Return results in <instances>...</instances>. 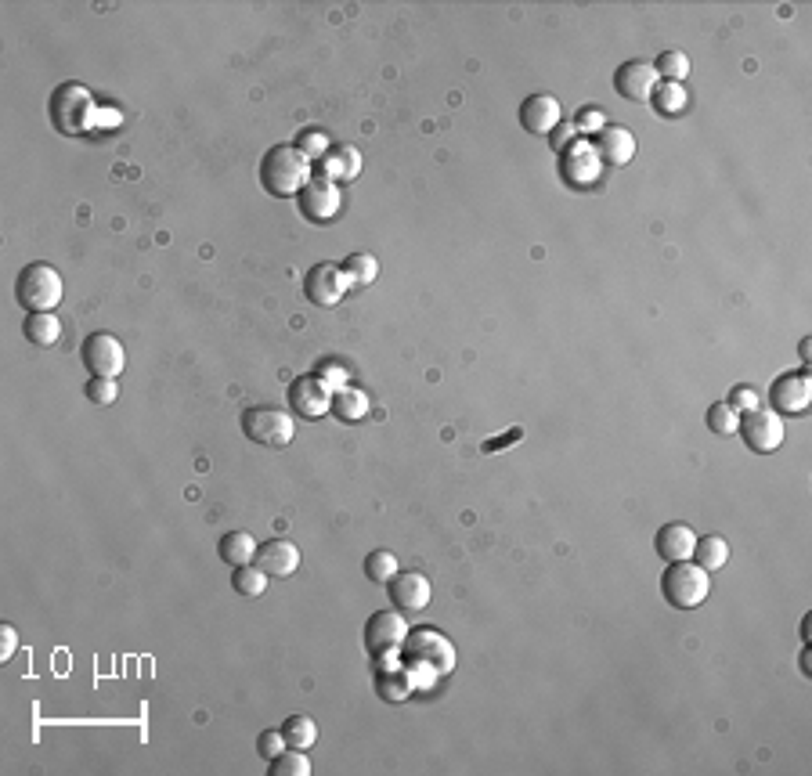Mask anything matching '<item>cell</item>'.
Returning <instances> with one entry per match:
<instances>
[{
	"mask_svg": "<svg viewBox=\"0 0 812 776\" xmlns=\"http://www.w3.org/2000/svg\"><path fill=\"white\" fill-rule=\"evenodd\" d=\"M737 426H740V412L729 405V401H715V405L708 408V430H711V434L729 437V434H737Z\"/></svg>",
	"mask_w": 812,
	"mask_h": 776,
	"instance_id": "obj_33",
	"label": "cell"
},
{
	"mask_svg": "<svg viewBox=\"0 0 812 776\" xmlns=\"http://www.w3.org/2000/svg\"><path fill=\"white\" fill-rule=\"evenodd\" d=\"M84 394L91 405H112V401L120 398V383H116V379H105V376H91L87 379Z\"/></svg>",
	"mask_w": 812,
	"mask_h": 776,
	"instance_id": "obj_37",
	"label": "cell"
},
{
	"mask_svg": "<svg viewBox=\"0 0 812 776\" xmlns=\"http://www.w3.org/2000/svg\"><path fill=\"white\" fill-rule=\"evenodd\" d=\"M282 737H286L289 748L307 751L314 740H318V726H314V719H307V715H289V719L282 722Z\"/></svg>",
	"mask_w": 812,
	"mask_h": 776,
	"instance_id": "obj_29",
	"label": "cell"
},
{
	"mask_svg": "<svg viewBox=\"0 0 812 776\" xmlns=\"http://www.w3.org/2000/svg\"><path fill=\"white\" fill-rule=\"evenodd\" d=\"M657 556L665 564H679V560H690L693 546H697V531L690 524H665L657 531Z\"/></svg>",
	"mask_w": 812,
	"mask_h": 776,
	"instance_id": "obj_19",
	"label": "cell"
},
{
	"mask_svg": "<svg viewBox=\"0 0 812 776\" xmlns=\"http://www.w3.org/2000/svg\"><path fill=\"white\" fill-rule=\"evenodd\" d=\"M401 665L416 679V686H430L455 668L452 639L437 629H412L401 643Z\"/></svg>",
	"mask_w": 812,
	"mask_h": 776,
	"instance_id": "obj_1",
	"label": "cell"
},
{
	"mask_svg": "<svg viewBox=\"0 0 812 776\" xmlns=\"http://www.w3.org/2000/svg\"><path fill=\"white\" fill-rule=\"evenodd\" d=\"M376 693L387 704H405L416 693V679L408 675L405 665H394L387 672H376Z\"/></svg>",
	"mask_w": 812,
	"mask_h": 776,
	"instance_id": "obj_23",
	"label": "cell"
},
{
	"mask_svg": "<svg viewBox=\"0 0 812 776\" xmlns=\"http://www.w3.org/2000/svg\"><path fill=\"white\" fill-rule=\"evenodd\" d=\"M268 773L271 776H307L311 773V758H307L300 748H286L278 758H271Z\"/></svg>",
	"mask_w": 812,
	"mask_h": 776,
	"instance_id": "obj_32",
	"label": "cell"
},
{
	"mask_svg": "<svg viewBox=\"0 0 812 776\" xmlns=\"http://www.w3.org/2000/svg\"><path fill=\"white\" fill-rule=\"evenodd\" d=\"M257 538L246 535V531H228V535H221V542H217V556H221V564H228L231 571L235 567H246L257 560Z\"/></svg>",
	"mask_w": 812,
	"mask_h": 776,
	"instance_id": "obj_22",
	"label": "cell"
},
{
	"mask_svg": "<svg viewBox=\"0 0 812 776\" xmlns=\"http://www.w3.org/2000/svg\"><path fill=\"white\" fill-rule=\"evenodd\" d=\"M15 650H19V632L11 629V625H4V629H0V657L8 661V657H15Z\"/></svg>",
	"mask_w": 812,
	"mask_h": 776,
	"instance_id": "obj_42",
	"label": "cell"
},
{
	"mask_svg": "<svg viewBox=\"0 0 812 776\" xmlns=\"http://www.w3.org/2000/svg\"><path fill=\"white\" fill-rule=\"evenodd\" d=\"M62 293V275L51 264H26L15 278V300H19V307H26L29 315L55 311L62 304Z\"/></svg>",
	"mask_w": 812,
	"mask_h": 776,
	"instance_id": "obj_3",
	"label": "cell"
},
{
	"mask_svg": "<svg viewBox=\"0 0 812 776\" xmlns=\"http://www.w3.org/2000/svg\"><path fill=\"white\" fill-rule=\"evenodd\" d=\"M574 127H578V134H600V130L607 127V120H603L600 109H582L578 120H574Z\"/></svg>",
	"mask_w": 812,
	"mask_h": 776,
	"instance_id": "obj_40",
	"label": "cell"
},
{
	"mask_svg": "<svg viewBox=\"0 0 812 776\" xmlns=\"http://www.w3.org/2000/svg\"><path fill=\"white\" fill-rule=\"evenodd\" d=\"M408 636V621L401 618V610H376L369 621H365V650L369 657L383 661L387 668L401 665V643Z\"/></svg>",
	"mask_w": 812,
	"mask_h": 776,
	"instance_id": "obj_6",
	"label": "cell"
},
{
	"mask_svg": "<svg viewBox=\"0 0 812 776\" xmlns=\"http://www.w3.org/2000/svg\"><path fill=\"white\" fill-rule=\"evenodd\" d=\"M91 112H94V98L87 87L65 84L51 94V123H55L62 134H87V130H91Z\"/></svg>",
	"mask_w": 812,
	"mask_h": 776,
	"instance_id": "obj_7",
	"label": "cell"
},
{
	"mask_svg": "<svg viewBox=\"0 0 812 776\" xmlns=\"http://www.w3.org/2000/svg\"><path fill=\"white\" fill-rule=\"evenodd\" d=\"M574 141H582V134H578L574 123H560V127L553 130V148H560V152H567Z\"/></svg>",
	"mask_w": 812,
	"mask_h": 776,
	"instance_id": "obj_41",
	"label": "cell"
},
{
	"mask_svg": "<svg viewBox=\"0 0 812 776\" xmlns=\"http://www.w3.org/2000/svg\"><path fill=\"white\" fill-rule=\"evenodd\" d=\"M296 206H300V217H304V221L329 224L336 213H340V206H343L340 185L325 181V177H311L304 192L296 195Z\"/></svg>",
	"mask_w": 812,
	"mask_h": 776,
	"instance_id": "obj_12",
	"label": "cell"
},
{
	"mask_svg": "<svg viewBox=\"0 0 812 776\" xmlns=\"http://www.w3.org/2000/svg\"><path fill=\"white\" fill-rule=\"evenodd\" d=\"M343 271L351 275L354 286H372L379 278V264L376 257H369V253H351V257L343 260Z\"/></svg>",
	"mask_w": 812,
	"mask_h": 776,
	"instance_id": "obj_34",
	"label": "cell"
},
{
	"mask_svg": "<svg viewBox=\"0 0 812 776\" xmlns=\"http://www.w3.org/2000/svg\"><path fill=\"white\" fill-rule=\"evenodd\" d=\"M311 181V159L296 145H275L260 159V185L275 199H293Z\"/></svg>",
	"mask_w": 812,
	"mask_h": 776,
	"instance_id": "obj_2",
	"label": "cell"
},
{
	"mask_svg": "<svg viewBox=\"0 0 812 776\" xmlns=\"http://www.w3.org/2000/svg\"><path fill=\"white\" fill-rule=\"evenodd\" d=\"M686 87L683 84H668V80H661V84L654 87V94H650V105H654L661 116H683L686 112Z\"/></svg>",
	"mask_w": 812,
	"mask_h": 776,
	"instance_id": "obj_27",
	"label": "cell"
},
{
	"mask_svg": "<svg viewBox=\"0 0 812 776\" xmlns=\"http://www.w3.org/2000/svg\"><path fill=\"white\" fill-rule=\"evenodd\" d=\"M563 181L567 185H589V181H596V174H600V163H596V152H592L585 141H574L567 152H563Z\"/></svg>",
	"mask_w": 812,
	"mask_h": 776,
	"instance_id": "obj_20",
	"label": "cell"
},
{
	"mask_svg": "<svg viewBox=\"0 0 812 776\" xmlns=\"http://www.w3.org/2000/svg\"><path fill=\"white\" fill-rule=\"evenodd\" d=\"M387 596L390 603H394V610H401V614H419V610L430 607L434 585L419 571H397L387 582Z\"/></svg>",
	"mask_w": 812,
	"mask_h": 776,
	"instance_id": "obj_14",
	"label": "cell"
},
{
	"mask_svg": "<svg viewBox=\"0 0 812 776\" xmlns=\"http://www.w3.org/2000/svg\"><path fill=\"white\" fill-rule=\"evenodd\" d=\"M242 434L246 441L260 444V448H286L296 437V419L286 408H271V405H253L242 412L239 419Z\"/></svg>",
	"mask_w": 812,
	"mask_h": 776,
	"instance_id": "obj_4",
	"label": "cell"
},
{
	"mask_svg": "<svg viewBox=\"0 0 812 776\" xmlns=\"http://www.w3.org/2000/svg\"><path fill=\"white\" fill-rule=\"evenodd\" d=\"M737 434L744 437L751 452L769 455L784 444V416H776L773 408H755V412H744L740 416Z\"/></svg>",
	"mask_w": 812,
	"mask_h": 776,
	"instance_id": "obj_8",
	"label": "cell"
},
{
	"mask_svg": "<svg viewBox=\"0 0 812 776\" xmlns=\"http://www.w3.org/2000/svg\"><path fill=\"white\" fill-rule=\"evenodd\" d=\"M657 84H661V76L654 73V62H639V58L618 65V73H614V87L625 102H650Z\"/></svg>",
	"mask_w": 812,
	"mask_h": 776,
	"instance_id": "obj_15",
	"label": "cell"
},
{
	"mask_svg": "<svg viewBox=\"0 0 812 776\" xmlns=\"http://www.w3.org/2000/svg\"><path fill=\"white\" fill-rule=\"evenodd\" d=\"M397 571H401V564H397V556L390 553V549H372V553L365 556V578H369L372 585H387Z\"/></svg>",
	"mask_w": 812,
	"mask_h": 776,
	"instance_id": "obj_30",
	"label": "cell"
},
{
	"mask_svg": "<svg viewBox=\"0 0 812 776\" xmlns=\"http://www.w3.org/2000/svg\"><path fill=\"white\" fill-rule=\"evenodd\" d=\"M812 401V379L809 369L802 372H787L769 387V405H773L776 416H802Z\"/></svg>",
	"mask_w": 812,
	"mask_h": 776,
	"instance_id": "obj_13",
	"label": "cell"
},
{
	"mask_svg": "<svg viewBox=\"0 0 812 776\" xmlns=\"http://www.w3.org/2000/svg\"><path fill=\"white\" fill-rule=\"evenodd\" d=\"M289 744H286V737H282V730H264L257 737V751H260V758H278L282 751H286Z\"/></svg>",
	"mask_w": 812,
	"mask_h": 776,
	"instance_id": "obj_38",
	"label": "cell"
},
{
	"mask_svg": "<svg viewBox=\"0 0 812 776\" xmlns=\"http://www.w3.org/2000/svg\"><path fill=\"white\" fill-rule=\"evenodd\" d=\"M729 405L744 416V412H755V408H762V401H758L755 387H733V394H729Z\"/></svg>",
	"mask_w": 812,
	"mask_h": 776,
	"instance_id": "obj_39",
	"label": "cell"
},
{
	"mask_svg": "<svg viewBox=\"0 0 812 776\" xmlns=\"http://www.w3.org/2000/svg\"><path fill=\"white\" fill-rule=\"evenodd\" d=\"M22 333H26L29 343H37V347H51V343H58V336H62V322L55 318V311H40V315L26 318Z\"/></svg>",
	"mask_w": 812,
	"mask_h": 776,
	"instance_id": "obj_26",
	"label": "cell"
},
{
	"mask_svg": "<svg viewBox=\"0 0 812 776\" xmlns=\"http://www.w3.org/2000/svg\"><path fill=\"white\" fill-rule=\"evenodd\" d=\"M693 564L697 567H704V571H722V567L729 564V546H726V538L722 535H704V538H697V546H693V556H690Z\"/></svg>",
	"mask_w": 812,
	"mask_h": 776,
	"instance_id": "obj_25",
	"label": "cell"
},
{
	"mask_svg": "<svg viewBox=\"0 0 812 776\" xmlns=\"http://www.w3.org/2000/svg\"><path fill=\"white\" fill-rule=\"evenodd\" d=\"M563 120V109L553 94H531L524 105H520V123L531 134H553Z\"/></svg>",
	"mask_w": 812,
	"mask_h": 776,
	"instance_id": "obj_17",
	"label": "cell"
},
{
	"mask_svg": "<svg viewBox=\"0 0 812 776\" xmlns=\"http://www.w3.org/2000/svg\"><path fill=\"white\" fill-rule=\"evenodd\" d=\"M231 589L239 592V596H264L268 592V574L260 571L257 564H246V567H235L231 571Z\"/></svg>",
	"mask_w": 812,
	"mask_h": 776,
	"instance_id": "obj_28",
	"label": "cell"
},
{
	"mask_svg": "<svg viewBox=\"0 0 812 776\" xmlns=\"http://www.w3.org/2000/svg\"><path fill=\"white\" fill-rule=\"evenodd\" d=\"M286 394H289V408H293L296 419H322L333 412V390L325 387L314 372L311 376H296Z\"/></svg>",
	"mask_w": 812,
	"mask_h": 776,
	"instance_id": "obj_11",
	"label": "cell"
},
{
	"mask_svg": "<svg viewBox=\"0 0 812 776\" xmlns=\"http://www.w3.org/2000/svg\"><path fill=\"white\" fill-rule=\"evenodd\" d=\"M369 408H372L369 394L358 387H343L333 394V416L340 423H361V419L369 416Z\"/></svg>",
	"mask_w": 812,
	"mask_h": 776,
	"instance_id": "obj_24",
	"label": "cell"
},
{
	"mask_svg": "<svg viewBox=\"0 0 812 776\" xmlns=\"http://www.w3.org/2000/svg\"><path fill=\"white\" fill-rule=\"evenodd\" d=\"M314 376L322 379L325 387L333 390H343V387H351V369L343 365V361H336V358H329V361H318V369H314Z\"/></svg>",
	"mask_w": 812,
	"mask_h": 776,
	"instance_id": "obj_35",
	"label": "cell"
},
{
	"mask_svg": "<svg viewBox=\"0 0 812 776\" xmlns=\"http://www.w3.org/2000/svg\"><path fill=\"white\" fill-rule=\"evenodd\" d=\"M654 73L661 80H668V84H683L686 76H690V58L683 51H661L654 62Z\"/></svg>",
	"mask_w": 812,
	"mask_h": 776,
	"instance_id": "obj_31",
	"label": "cell"
},
{
	"mask_svg": "<svg viewBox=\"0 0 812 776\" xmlns=\"http://www.w3.org/2000/svg\"><path fill=\"white\" fill-rule=\"evenodd\" d=\"M318 177L333 181V185H343V181H354L361 174V152L358 148H329V156H322L318 163Z\"/></svg>",
	"mask_w": 812,
	"mask_h": 776,
	"instance_id": "obj_21",
	"label": "cell"
},
{
	"mask_svg": "<svg viewBox=\"0 0 812 776\" xmlns=\"http://www.w3.org/2000/svg\"><path fill=\"white\" fill-rule=\"evenodd\" d=\"M300 152H304L311 163H318L322 156H329V138H325V130H318V127H307V130H300V138L293 141Z\"/></svg>",
	"mask_w": 812,
	"mask_h": 776,
	"instance_id": "obj_36",
	"label": "cell"
},
{
	"mask_svg": "<svg viewBox=\"0 0 812 776\" xmlns=\"http://www.w3.org/2000/svg\"><path fill=\"white\" fill-rule=\"evenodd\" d=\"M253 564L268 574V578H289V574L300 567V549H296L293 542H286V538H271V542H264V546L257 549V560H253Z\"/></svg>",
	"mask_w": 812,
	"mask_h": 776,
	"instance_id": "obj_18",
	"label": "cell"
},
{
	"mask_svg": "<svg viewBox=\"0 0 812 776\" xmlns=\"http://www.w3.org/2000/svg\"><path fill=\"white\" fill-rule=\"evenodd\" d=\"M596 159L607 163V167H625L628 159L636 156V134L621 123H607V127L596 134Z\"/></svg>",
	"mask_w": 812,
	"mask_h": 776,
	"instance_id": "obj_16",
	"label": "cell"
},
{
	"mask_svg": "<svg viewBox=\"0 0 812 776\" xmlns=\"http://www.w3.org/2000/svg\"><path fill=\"white\" fill-rule=\"evenodd\" d=\"M708 592H711V574L693 564V560L668 564L665 574H661V596L679 610L701 607V603L708 600Z\"/></svg>",
	"mask_w": 812,
	"mask_h": 776,
	"instance_id": "obj_5",
	"label": "cell"
},
{
	"mask_svg": "<svg viewBox=\"0 0 812 776\" xmlns=\"http://www.w3.org/2000/svg\"><path fill=\"white\" fill-rule=\"evenodd\" d=\"M351 275L343 271V264H314L311 271L304 275V296L307 304L314 307H336L343 300V293L351 289Z\"/></svg>",
	"mask_w": 812,
	"mask_h": 776,
	"instance_id": "obj_9",
	"label": "cell"
},
{
	"mask_svg": "<svg viewBox=\"0 0 812 776\" xmlns=\"http://www.w3.org/2000/svg\"><path fill=\"white\" fill-rule=\"evenodd\" d=\"M80 358H84L91 376H105V379H116L123 372V365H127V351H123V343L112 333L87 336L84 347H80Z\"/></svg>",
	"mask_w": 812,
	"mask_h": 776,
	"instance_id": "obj_10",
	"label": "cell"
}]
</instances>
